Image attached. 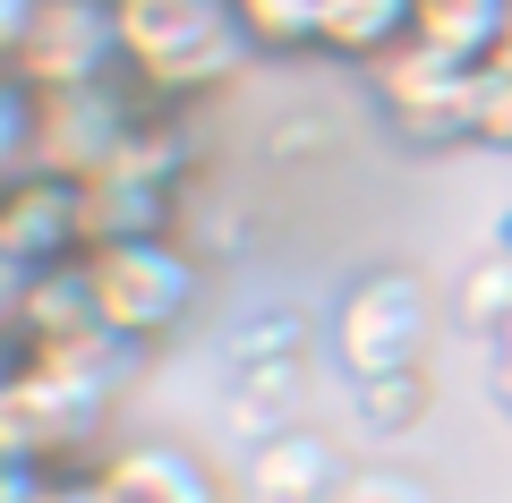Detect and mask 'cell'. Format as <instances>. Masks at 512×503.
Here are the masks:
<instances>
[{
	"instance_id": "cell-4",
	"label": "cell",
	"mask_w": 512,
	"mask_h": 503,
	"mask_svg": "<svg viewBox=\"0 0 512 503\" xmlns=\"http://www.w3.org/2000/svg\"><path fill=\"white\" fill-rule=\"evenodd\" d=\"M367 94H376V120L410 154H453V145H470V111H478V69L470 60L427 52V43H393L367 69Z\"/></svg>"
},
{
	"instance_id": "cell-19",
	"label": "cell",
	"mask_w": 512,
	"mask_h": 503,
	"mask_svg": "<svg viewBox=\"0 0 512 503\" xmlns=\"http://www.w3.org/2000/svg\"><path fill=\"white\" fill-rule=\"evenodd\" d=\"M495 410L512 418V367H495Z\"/></svg>"
},
{
	"instance_id": "cell-14",
	"label": "cell",
	"mask_w": 512,
	"mask_h": 503,
	"mask_svg": "<svg viewBox=\"0 0 512 503\" xmlns=\"http://www.w3.org/2000/svg\"><path fill=\"white\" fill-rule=\"evenodd\" d=\"M239 35H248V52H316V0H231Z\"/></svg>"
},
{
	"instance_id": "cell-18",
	"label": "cell",
	"mask_w": 512,
	"mask_h": 503,
	"mask_svg": "<svg viewBox=\"0 0 512 503\" xmlns=\"http://www.w3.org/2000/svg\"><path fill=\"white\" fill-rule=\"evenodd\" d=\"M18 26H26V0H0V60H9V43H18Z\"/></svg>"
},
{
	"instance_id": "cell-12",
	"label": "cell",
	"mask_w": 512,
	"mask_h": 503,
	"mask_svg": "<svg viewBox=\"0 0 512 503\" xmlns=\"http://www.w3.org/2000/svg\"><path fill=\"white\" fill-rule=\"evenodd\" d=\"M427 410H436V376H427V367H402V376H367V384H350V418H359L376 444H402V435H419Z\"/></svg>"
},
{
	"instance_id": "cell-13",
	"label": "cell",
	"mask_w": 512,
	"mask_h": 503,
	"mask_svg": "<svg viewBox=\"0 0 512 503\" xmlns=\"http://www.w3.org/2000/svg\"><path fill=\"white\" fill-rule=\"evenodd\" d=\"M504 316H512V248H504V239H487V248L453 273V324H461V333H478V342H495Z\"/></svg>"
},
{
	"instance_id": "cell-10",
	"label": "cell",
	"mask_w": 512,
	"mask_h": 503,
	"mask_svg": "<svg viewBox=\"0 0 512 503\" xmlns=\"http://www.w3.org/2000/svg\"><path fill=\"white\" fill-rule=\"evenodd\" d=\"M393 43H410V0H316V52L376 69Z\"/></svg>"
},
{
	"instance_id": "cell-6",
	"label": "cell",
	"mask_w": 512,
	"mask_h": 503,
	"mask_svg": "<svg viewBox=\"0 0 512 503\" xmlns=\"http://www.w3.org/2000/svg\"><path fill=\"white\" fill-rule=\"evenodd\" d=\"M120 69V0H26V26L9 43V77L35 94L111 86Z\"/></svg>"
},
{
	"instance_id": "cell-22",
	"label": "cell",
	"mask_w": 512,
	"mask_h": 503,
	"mask_svg": "<svg viewBox=\"0 0 512 503\" xmlns=\"http://www.w3.org/2000/svg\"><path fill=\"white\" fill-rule=\"evenodd\" d=\"M9 376H18V359H9V350H0V393H9Z\"/></svg>"
},
{
	"instance_id": "cell-11",
	"label": "cell",
	"mask_w": 512,
	"mask_h": 503,
	"mask_svg": "<svg viewBox=\"0 0 512 503\" xmlns=\"http://www.w3.org/2000/svg\"><path fill=\"white\" fill-rule=\"evenodd\" d=\"M504 9L512 0H410V43L487 69V60L504 52Z\"/></svg>"
},
{
	"instance_id": "cell-8",
	"label": "cell",
	"mask_w": 512,
	"mask_h": 503,
	"mask_svg": "<svg viewBox=\"0 0 512 503\" xmlns=\"http://www.w3.org/2000/svg\"><path fill=\"white\" fill-rule=\"evenodd\" d=\"M94 503H231L222 469L188 444H120L94 469Z\"/></svg>"
},
{
	"instance_id": "cell-23",
	"label": "cell",
	"mask_w": 512,
	"mask_h": 503,
	"mask_svg": "<svg viewBox=\"0 0 512 503\" xmlns=\"http://www.w3.org/2000/svg\"><path fill=\"white\" fill-rule=\"evenodd\" d=\"M504 60H512V9H504Z\"/></svg>"
},
{
	"instance_id": "cell-2",
	"label": "cell",
	"mask_w": 512,
	"mask_h": 503,
	"mask_svg": "<svg viewBox=\"0 0 512 503\" xmlns=\"http://www.w3.org/2000/svg\"><path fill=\"white\" fill-rule=\"evenodd\" d=\"M325 342H333V367H342L350 384L427 367V342H436V290H427V273L419 265L350 273V290L325 316Z\"/></svg>"
},
{
	"instance_id": "cell-7",
	"label": "cell",
	"mask_w": 512,
	"mask_h": 503,
	"mask_svg": "<svg viewBox=\"0 0 512 503\" xmlns=\"http://www.w3.org/2000/svg\"><path fill=\"white\" fill-rule=\"evenodd\" d=\"M342 478H350L342 444H333L325 427H308V418H291V427H274V435H256V444H248L239 503H333Z\"/></svg>"
},
{
	"instance_id": "cell-16",
	"label": "cell",
	"mask_w": 512,
	"mask_h": 503,
	"mask_svg": "<svg viewBox=\"0 0 512 503\" xmlns=\"http://www.w3.org/2000/svg\"><path fill=\"white\" fill-rule=\"evenodd\" d=\"M470 145L478 154H512V60L495 52L478 69V111H470Z\"/></svg>"
},
{
	"instance_id": "cell-3",
	"label": "cell",
	"mask_w": 512,
	"mask_h": 503,
	"mask_svg": "<svg viewBox=\"0 0 512 503\" xmlns=\"http://www.w3.org/2000/svg\"><path fill=\"white\" fill-rule=\"evenodd\" d=\"M248 60L231 0H120V69L146 94H197Z\"/></svg>"
},
{
	"instance_id": "cell-9",
	"label": "cell",
	"mask_w": 512,
	"mask_h": 503,
	"mask_svg": "<svg viewBox=\"0 0 512 503\" xmlns=\"http://www.w3.org/2000/svg\"><path fill=\"white\" fill-rule=\"evenodd\" d=\"M0 256L18 273H43L52 256H86V205L69 180H18L0 197Z\"/></svg>"
},
{
	"instance_id": "cell-20",
	"label": "cell",
	"mask_w": 512,
	"mask_h": 503,
	"mask_svg": "<svg viewBox=\"0 0 512 503\" xmlns=\"http://www.w3.org/2000/svg\"><path fill=\"white\" fill-rule=\"evenodd\" d=\"M487 350H495V367H512V316H504V333H495Z\"/></svg>"
},
{
	"instance_id": "cell-21",
	"label": "cell",
	"mask_w": 512,
	"mask_h": 503,
	"mask_svg": "<svg viewBox=\"0 0 512 503\" xmlns=\"http://www.w3.org/2000/svg\"><path fill=\"white\" fill-rule=\"evenodd\" d=\"M495 239H504V248H512V197H504V222H495Z\"/></svg>"
},
{
	"instance_id": "cell-1",
	"label": "cell",
	"mask_w": 512,
	"mask_h": 503,
	"mask_svg": "<svg viewBox=\"0 0 512 503\" xmlns=\"http://www.w3.org/2000/svg\"><path fill=\"white\" fill-rule=\"evenodd\" d=\"M77 273H86V307L94 324H103L111 342H163V333H180L188 307H197V256L180 248L171 231H137V239H94L86 256H77Z\"/></svg>"
},
{
	"instance_id": "cell-15",
	"label": "cell",
	"mask_w": 512,
	"mask_h": 503,
	"mask_svg": "<svg viewBox=\"0 0 512 503\" xmlns=\"http://www.w3.org/2000/svg\"><path fill=\"white\" fill-rule=\"evenodd\" d=\"M35 180V86L0 69V197Z\"/></svg>"
},
{
	"instance_id": "cell-5",
	"label": "cell",
	"mask_w": 512,
	"mask_h": 503,
	"mask_svg": "<svg viewBox=\"0 0 512 503\" xmlns=\"http://www.w3.org/2000/svg\"><path fill=\"white\" fill-rule=\"evenodd\" d=\"M308 316L299 307H256L248 324L231 333V350H222V401H231L239 435H274L299 418V393H308Z\"/></svg>"
},
{
	"instance_id": "cell-17",
	"label": "cell",
	"mask_w": 512,
	"mask_h": 503,
	"mask_svg": "<svg viewBox=\"0 0 512 503\" xmlns=\"http://www.w3.org/2000/svg\"><path fill=\"white\" fill-rule=\"evenodd\" d=\"M333 503H436V495H427V478H410V469H350V478L333 486Z\"/></svg>"
}]
</instances>
